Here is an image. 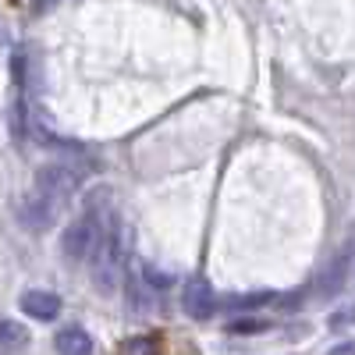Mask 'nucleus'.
<instances>
[{
  "label": "nucleus",
  "instance_id": "nucleus-2",
  "mask_svg": "<svg viewBox=\"0 0 355 355\" xmlns=\"http://www.w3.org/2000/svg\"><path fill=\"white\" fill-rule=\"evenodd\" d=\"M107 214H110V210H103V206H100V192H96L93 199H89V210H85L82 217H75V220L64 227V234H61V252H64V259L82 263L89 252H93V242H96L100 224H103Z\"/></svg>",
  "mask_w": 355,
  "mask_h": 355
},
{
  "label": "nucleus",
  "instance_id": "nucleus-12",
  "mask_svg": "<svg viewBox=\"0 0 355 355\" xmlns=\"http://www.w3.org/2000/svg\"><path fill=\"white\" fill-rule=\"evenodd\" d=\"M274 295L270 291H259V295H245V299H227L224 306H231V309H242V306H263V302H270Z\"/></svg>",
  "mask_w": 355,
  "mask_h": 355
},
{
  "label": "nucleus",
  "instance_id": "nucleus-1",
  "mask_svg": "<svg viewBox=\"0 0 355 355\" xmlns=\"http://www.w3.org/2000/svg\"><path fill=\"white\" fill-rule=\"evenodd\" d=\"M89 259V270H93V284L100 295H114L121 288L125 277V239H121V224H117L114 214L103 217L100 234L93 242V252L85 256Z\"/></svg>",
  "mask_w": 355,
  "mask_h": 355
},
{
  "label": "nucleus",
  "instance_id": "nucleus-4",
  "mask_svg": "<svg viewBox=\"0 0 355 355\" xmlns=\"http://www.w3.org/2000/svg\"><path fill=\"white\" fill-rule=\"evenodd\" d=\"M182 306L192 320H210L217 313V295L210 288V281L206 277H189L185 291H182Z\"/></svg>",
  "mask_w": 355,
  "mask_h": 355
},
{
  "label": "nucleus",
  "instance_id": "nucleus-13",
  "mask_svg": "<svg viewBox=\"0 0 355 355\" xmlns=\"http://www.w3.org/2000/svg\"><path fill=\"white\" fill-rule=\"evenodd\" d=\"M331 355H352V345H348V341H341L338 348H331Z\"/></svg>",
  "mask_w": 355,
  "mask_h": 355
},
{
  "label": "nucleus",
  "instance_id": "nucleus-7",
  "mask_svg": "<svg viewBox=\"0 0 355 355\" xmlns=\"http://www.w3.org/2000/svg\"><path fill=\"white\" fill-rule=\"evenodd\" d=\"M53 348L61 355H93V338H89L85 327H64V331H57Z\"/></svg>",
  "mask_w": 355,
  "mask_h": 355
},
{
  "label": "nucleus",
  "instance_id": "nucleus-6",
  "mask_svg": "<svg viewBox=\"0 0 355 355\" xmlns=\"http://www.w3.org/2000/svg\"><path fill=\"white\" fill-rule=\"evenodd\" d=\"M21 313L33 316V320H57L61 313V299H57L53 291H25L21 295Z\"/></svg>",
  "mask_w": 355,
  "mask_h": 355
},
{
  "label": "nucleus",
  "instance_id": "nucleus-9",
  "mask_svg": "<svg viewBox=\"0 0 355 355\" xmlns=\"http://www.w3.org/2000/svg\"><path fill=\"white\" fill-rule=\"evenodd\" d=\"M21 345H28V331L21 327L18 320H4L0 316V348H21Z\"/></svg>",
  "mask_w": 355,
  "mask_h": 355
},
{
  "label": "nucleus",
  "instance_id": "nucleus-8",
  "mask_svg": "<svg viewBox=\"0 0 355 355\" xmlns=\"http://www.w3.org/2000/svg\"><path fill=\"white\" fill-rule=\"evenodd\" d=\"M345 277H348V249L341 252V259H334L327 266V274H323V281H320V291L323 295H338L341 284H345Z\"/></svg>",
  "mask_w": 355,
  "mask_h": 355
},
{
  "label": "nucleus",
  "instance_id": "nucleus-3",
  "mask_svg": "<svg viewBox=\"0 0 355 355\" xmlns=\"http://www.w3.org/2000/svg\"><path fill=\"white\" fill-rule=\"evenodd\" d=\"M78 185H82V171L78 167H71V164H46L36 174V189L33 192H40L46 202L57 206V210H64V202L78 192Z\"/></svg>",
  "mask_w": 355,
  "mask_h": 355
},
{
  "label": "nucleus",
  "instance_id": "nucleus-5",
  "mask_svg": "<svg viewBox=\"0 0 355 355\" xmlns=\"http://www.w3.org/2000/svg\"><path fill=\"white\" fill-rule=\"evenodd\" d=\"M57 206L53 202H46L40 192H28V199L18 206V224L25 227V231H33V234H40V231H46L53 220H57Z\"/></svg>",
  "mask_w": 355,
  "mask_h": 355
},
{
  "label": "nucleus",
  "instance_id": "nucleus-10",
  "mask_svg": "<svg viewBox=\"0 0 355 355\" xmlns=\"http://www.w3.org/2000/svg\"><path fill=\"white\" fill-rule=\"evenodd\" d=\"M121 355H164V345H160V338H153V334H139V338H132V341L121 348Z\"/></svg>",
  "mask_w": 355,
  "mask_h": 355
},
{
  "label": "nucleus",
  "instance_id": "nucleus-11",
  "mask_svg": "<svg viewBox=\"0 0 355 355\" xmlns=\"http://www.w3.org/2000/svg\"><path fill=\"white\" fill-rule=\"evenodd\" d=\"M227 331L231 334H259V331H270V323L266 320H234V323H227Z\"/></svg>",
  "mask_w": 355,
  "mask_h": 355
}]
</instances>
